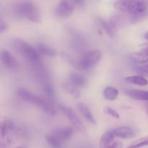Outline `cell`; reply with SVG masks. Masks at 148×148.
Returning <instances> with one entry per match:
<instances>
[{
	"label": "cell",
	"instance_id": "obj_8",
	"mask_svg": "<svg viewBox=\"0 0 148 148\" xmlns=\"http://www.w3.org/2000/svg\"><path fill=\"white\" fill-rule=\"evenodd\" d=\"M74 131H75V129L73 127H64L53 129L49 132V133L60 141L65 143L72 138L74 134Z\"/></svg>",
	"mask_w": 148,
	"mask_h": 148
},
{
	"label": "cell",
	"instance_id": "obj_29",
	"mask_svg": "<svg viewBox=\"0 0 148 148\" xmlns=\"http://www.w3.org/2000/svg\"><path fill=\"white\" fill-rule=\"evenodd\" d=\"M144 38H145L146 39V40H148V32H147V33H146L145 34Z\"/></svg>",
	"mask_w": 148,
	"mask_h": 148
},
{
	"label": "cell",
	"instance_id": "obj_2",
	"mask_svg": "<svg viewBox=\"0 0 148 148\" xmlns=\"http://www.w3.org/2000/svg\"><path fill=\"white\" fill-rule=\"evenodd\" d=\"M17 95L23 101L36 106L50 116H53L56 114V110L49 100L34 94L25 88H19L17 90Z\"/></svg>",
	"mask_w": 148,
	"mask_h": 148
},
{
	"label": "cell",
	"instance_id": "obj_21",
	"mask_svg": "<svg viewBox=\"0 0 148 148\" xmlns=\"http://www.w3.org/2000/svg\"><path fill=\"white\" fill-rule=\"evenodd\" d=\"M45 139H46V141L48 143V145L51 148H63L64 147V143L56 139V137L52 136L49 132L45 136Z\"/></svg>",
	"mask_w": 148,
	"mask_h": 148
},
{
	"label": "cell",
	"instance_id": "obj_24",
	"mask_svg": "<svg viewBox=\"0 0 148 148\" xmlns=\"http://www.w3.org/2000/svg\"><path fill=\"white\" fill-rule=\"evenodd\" d=\"M44 92L48 99L53 100L55 98V91L53 87L50 84H46L44 86Z\"/></svg>",
	"mask_w": 148,
	"mask_h": 148
},
{
	"label": "cell",
	"instance_id": "obj_11",
	"mask_svg": "<svg viewBox=\"0 0 148 148\" xmlns=\"http://www.w3.org/2000/svg\"><path fill=\"white\" fill-rule=\"evenodd\" d=\"M99 23L103 30L109 37L113 38L115 36L116 33V24L114 20H106L102 18H99Z\"/></svg>",
	"mask_w": 148,
	"mask_h": 148
},
{
	"label": "cell",
	"instance_id": "obj_17",
	"mask_svg": "<svg viewBox=\"0 0 148 148\" xmlns=\"http://www.w3.org/2000/svg\"><path fill=\"white\" fill-rule=\"evenodd\" d=\"M115 137V134L113 130L107 131L101 136V140H100V148H106L109 146L114 143Z\"/></svg>",
	"mask_w": 148,
	"mask_h": 148
},
{
	"label": "cell",
	"instance_id": "obj_12",
	"mask_svg": "<svg viewBox=\"0 0 148 148\" xmlns=\"http://www.w3.org/2000/svg\"><path fill=\"white\" fill-rule=\"evenodd\" d=\"M116 137L129 140L135 137L136 134L132 129L128 127H119L113 130Z\"/></svg>",
	"mask_w": 148,
	"mask_h": 148
},
{
	"label": "cell",
	"instance_id": "obj_23",
	"mask_svg": "<svg viewBox=\"0 0 148 148\" xmlns=\"http://www.w3.org/2000/svg\"><path fill=\"white\" fill-rule=\"evenodd\" d=\"M148 145V137H143L139 139L137 141L134 142L131 145L129 146L127 148H140Z\"/></svg>",
	"mask_w": 148,
	"mask_h": 148
},
{
	"label": "cell",
	"instance_id": "obj_10",
	"mask_svg": "<svg viewBox=\"0 0 148 148\" xmlns=\"http://www.w3.org/2000/svg\"><path fill=\"white\" fill-rule=\"evenodd\" d=\"M130 59L137 64H145L148 62V44H144L138 51L132 53Z\"/></svg>",
	"mask_w": 148,
	"mask_h": 148
},
{
	"label": "cell",
	"instance_id": "obj_6",
	"mask_svg": "<svg viewBox=\"0 0 148 148\" xmlns=\"http://www.w3.org/2000/svg\"><path fill=\"white\" fill-rule=\"evenodd\" d=\"M80 1H61L58 3L57 6L55 9V14L57 17L61 18H66L69 17L75 11L77 6L82 4Z\"/></svg>",
	"mask_w": 148,
	"mask_h": 148
},
{
	"label": "cell",
	"instance_id": "obj_20",
	"mask_svg": "<svg viewBox=\"0 0 148 148\" xmlns=\"http://www.w3.org/2000/svg\"><path fill=\"white\" fill-rule=\"evenodd\" d=\"M126 82L132 85H140V86H145L148 84V80L143 76H130L125 78Z\"/></svg>",
	"mask_w": 148,
	"mask_h": 148
},
{
	"label": "cell",
	"instance_id": "obj_25",
	"mask_svg": "<svg viewBox=\"0 0 148 148\" xmlns=\"http://www.w3.org/2000/svg\"><path fill=\"white\" fill-rule=\"evenodd\" d=\"M105 111L107 114H108V115H110L111 116H112L113 118L119 119V114L118 113V111H116V110L114 109L113 108H111V107H106L105 109Z\"/></svg>",
	"mask_w": 148,
	"mask_h": 148
},
{
	"label": "cell",
	"instance_id": "obj_26",
	"mask_svg": "<svg viewBox=\"0 0 148 148\" xmlns=\"http://www.w3.org/2000/svg\"><path fill=\"white\" fill-rule=\"evenodd\" d=\"M8 28L9 26L7 23L5 21H4L2 19H1V20H0V33H4L5 31H7Z\"/></svg>",
	"mask_w": 148,
	"mask_h": 148
},
{
	"label": "cell",
	"instance_id": "obj_28",
	"mask_svg": "<svg viewBox=\"0 0 148 148\" xmlns=\"http://www.w3.org/2000/svg\"><path fill=\"white\" fill-rule=\"evenodd\" d=\"M106 148H123V145L120 142H114L112 144Z\"/></svg>",
	"mask_w": 148,
	"mask_h": 148
},
{
	"label": "cell",
	"instance_id": "obj_4",
	"mask_svg": "<svg viewBox=\"0 0 148 148\" xmlns=\"http://www.w3.org/2000/svg\"><path fill=\"white\" fill-rule=\"evenodd\" d=\"M101 51L95 49L85 52L79 56L77 60L72 61L71 63L77 69L81 70H88L96 65L101 59Z\"/></svg>",
	"mask_w": 148,
	"mask_h": 148
},
{
	"label": "cell",
	"instance_id": "obj_16",
	"mask_svg": "<svg viewBox=\"0 0 148 148\" xmlns=\"http://www.w3.org/2000/svg\"><path fill=\"white\" fill-rule=\"evenodd\" d=\"M77 108L79 110V112L82 114V116L90 124H96V121H95V118H94L93 115L91 113L90 110L89 109L88 106L85 105L83 103H79L77 105Z\"/></svg>",
	"mask_w": 148,
	"mask_h": 148
},
{
	"label": "cell",
	"instance_id": "obj_14",
	"mask_svg": "<svg viewBox=\"0 0 148 148\" xmlns=\"http://www.w3.org/2000/svg\"><path fill=\"white\" fill-rule=\"evenodd\" d=\"M124 93L132 99L137 101H148V91L142 90L127 89L124 90Z\"/></svg>",
	"mask_w": 148,
	"mask_h": 148
},
{
	"label": "cell",
	"instance_id": "obj_5",
	"mask_svg": "<svg viewBox=\"0 0 148 148\" xmlns=\"http://www.w3.org/2000/svg\"><path fill=\"white\" fill-rule=\"evenodd\" d=\"M12 45L14 49L28 62L35 64L40 59V53L37 49L25 40L15 39L12 40Z\"/></svg>",
	"mask_w": 148,
	"mask_h": 148
},
{
	"label": "cell",
	"instance_id": "obj_30",
	"mask_svg": "<svg viewBox=\"0 0 148 148\" xmlns=\"http://www.w3.org/2000/svg\"><path fill=\"white\" fill-rule=\"evenodd\" d=\"M14 148H26V147H25V146H19V147H16Z\"/></svg>",
	"mask_w": 148,
	"mask_h": 148
},
{
	"label": "cell",
	"instance_id": "obj_22",
	"mask_svg": "<svg viewBox=\"0 0 148 148\" xmlns=\"http://www.w3.org/2000/svg\"><path fill=\"white\" fill-rule=\"evenodd\" d=\"M63 88L66 92L70 94L72 96L75 98H78L80 96V92L79 90V88L75 87L69 82H66L63 84Z\"/></svg>",
	"mask_w": 148,
	"mask_h": 148
},
{
	"label": "cell",
	"instance_id": "obj_18",
	"mask_svg": "<svg viewBox=\"0 0 148 148\" xmlns=\"http://www.w3.org/2000/svg\"><path fill=\"white\" fill-rule=\"evenodd\" d=\"M36 49L40 55L53 57L56 55V51L53 48L45 43H39L36 46Z\"/></svg>",
	"mask_w": 148,
	"mask_h": 148
},
{
	"label": "cell",
	"instance_id": "obj_27",
	"mask_svg": "<svg viewBox=\"0 0 148 148\" xmlns=\"http://www.w3.org/2000/svg\"><path fill=\"white\" fill-rule=\"evenodd\" d=\"M138 71L141 72L142 74H145V75H148V64L140 66L138 67Z\"/></svg>",
	"mask_w": 148,
	"mask_h": 148
},
{
	"label": "cell",
	"instance_id": "obj_13",
	"mask_svg": "<svg viewBox=\"0 0 148 148\" xmlns=\"http://www.w3.org/2000/svg\"><path fill=\"white\" fill-rule=\"evenodd\" d=\"M15 130L16 126L14 123L8 119H5L1 125V140L10 138L9 134L14 132Z\"/></svg>",
	"mask_w": 148,
	"mask_h": 148
},
{
	"label": "cell",
	"instance_id": "obj_9",
	"mask_svg": "<svg viewBox=\"0 0 148 148\" xmlns=\"http://www.w3.org/2000/svg\"><path fill=\"white\" fill-rule=\"evenodd\" d=\"M0 58L1 63L5 67L10 69H14L18 67L19 63L16 58L7 50H1Z\"/></svg>",
	"mask_w": 148,
	"mask_h": 148
},
{
	"label": "cell",
	"instance_id": "obj_19",
	"mask_svg": "<svg viewBox=\"0 0 148 148\" xmlns=\"http://www.w3.org/2000/svg\"><path fill=\"white\" fill-rule=\"evenodd\" d=\"M119 91L117 88L112 86H108L104 89L103 96L108 101H116L118 98Z\"/></svg>",
	"mask_w": 148,
	"mask_h": 148
},
{
	"label": "cell",
	"instance_id": "obj_7",
	"mask_svg": "<svg viewBox=\"0 0 148 148\" xmlns=\"http://www.w3.org/2000/svg\"><path fill=\"white\" fill-rule=\"evenodd\" d=\"M59 108H60L61 111L66 115V118L70 121L74 129H75L77 131L80 133H85L86 132L83 123L81 121L79 117L76 115V114L74 112L72 108L64 105H60Z\"/></svg>",
	"mask_w": 148,
	"mask_h": 148
},
{
	"label": "cell",
	"instance_id": "obj_3",
	"mask_svg": "<svg viewBox=\"0 0 148 148\" xmlns=\"http://www.w3.org/2000/svg\"><path fill=\"white\" fill-rule=\"evenodd\" d=\"M114 8L120 12L138 16L145 12L148 7V1L138 0H121L115 1Z\"/></svg>",
	"mask_w": 148,
	"mask_h": 148
},
{
	"label": "cell",
	"instance_id": "obj_15",
	"mask_svg": "<svg viewBox=\"0 0 148 148\" xmlns=\"http://www.w3.org/2000/svg\"><path fill=\"white\" fill-rule=\"evenodd\" d=\"M68 82L77 88H84L87 85V79L82 75L77 73H71L68 77Z\"/></svg>",
	"mask_w": 148,
	"mask_h": 148
},
{
	"label": "cell",
	"instance_id": "obj_1",
	"mask_svg": "<svg viewBox=\"0 0 148 148\" xmlns=\"http://www.w3.org/2000/svg\"><path fill=\"white\" fill-rule=\"evenodd\" d=\"M12 12L17 17L24 18L33 23L40 20V10L37 4L32 1H21L12 6Z\"/></svg>",
	"mask_w": 148,
	"mask_h": 148
}]
</instances>
